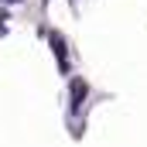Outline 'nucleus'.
Segmentation results:
<instances>
[{"mask_svg":"<svg viewBox=\"0 0 147 147\" xmlns=\"http://www.w3.org/2000/svg\"><path fill=\"white\" fill-rule=\"evenodd\" d=\"M86 96H89V82L86 79H72L69 82V113H79V106H82Z\"/></svg>","mask_w":147,"mask_h":147,"instance_id":"f257e3e1","label":"nucleus"},{"mask_svg":"<svg viewBox=\"0 0 147 147\" xmlns=\"http://www.w3.org/2000/svg\"><path fill=\"white\" fill-rule=\"evenodd\" d=\"M48 41H51V48H55V58H58V69L62 72H69V48H65V38L58 34V31H45Z\"/></svg>","mask_w":147,"mask_h":147,"instance_id":"f03ea898","label":"nucleus"}]
</instances>
